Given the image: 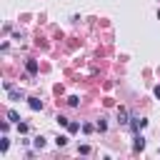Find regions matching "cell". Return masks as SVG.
<instances>
[{"label":"cell","instance_id":"5b68a950","mask_svg":"<svg viewBox=\"0 0 160 160\" xmlns=\"http://www.w3.org/2000/svg\"><path fill=\"white\" fill-rule=\"evenodd\" d=\"M28 105H30V110H42V100L40 98H28Z\"/></svg>","mask_w":160,"mask_h":160},{"label":"cell","instance_id":"6da1fadb","mask_svg":"<svg viewBox=\"0 0 160 160\" xmlns=\"http://www.w3.org/2000/svg\"><path fill=\"white\" fill-rule=\"evenodd\" d=\"M145 125H148L145 118H140V115H132V118H130V130H132V132H140Z\"/></svg>","mask_w":160,"mask_h":160},{"label":"cell","instance_id":"52a82bcc","mask_svg":"<svg viewBox=\"0 0 160 160\" xmlns=\"http://www.w3.org/2000/svg\"><path fill=\"white\" fill-rule=\"evenodd\" d=\"M55 145H58V148H65V145H68V135H58V138H55Z\"/></svg>","mask_w":160,"mask_h":160},{"label":"cell","instance_id":"8992f818","mask_svg":"<svg viewBox=\"0 0 160 160\" xmlns=\"http://www.w3.org/2000/svg\"><path fill=\"white\" fill-rule=\"evenodd\" d=\"M25 70H28V75H35L38 72V60H28L25 62Z\"/></svg>","mask_w":160,"mask_h":160},{"label":"cell","instance_id":"ac0fdd59","mask_svg":"<svg viewBox=\"0 0 160 160\" xmlns=\"http://www.w3.org/2000/svg\"><path fill=\"white\" fill-rule=\"evenodd\" d=\"M158 18H160V10H158Z\"/></svg>","mask_w":160,"mask_h":160},{"label":"cell","instance_id":"5bb4252c","mask_svg":"<svg viewBox=\"0 0 160 160\" xmlns=\"http://www.w3.org/2000/svg\"><path fill=\"white\" fill-rule=\"evenodd\" d=\"M18 130H20V135H25V132H28V125H25V122H18Z\"/></svg>","mask_w":160,"mask_h":160},{"label":"cell","instance_id":"7a4b0ae2","mask_svg":"<svg viewBox=\"0 0 160 160\" xmlns=\"http://www.w3.org/2000/svg\"><path fill=\"white\" fill-rule=\"evenodd\" d=\"M118 122H120V125H130V112H128V108H120V110H118Z\"/></svg>","mask_w":160,"mask_h":160},{"label":"cell","instance_id":"8fae6325","mask_svg":"<svg viewBox=\"0 0 160 160\" xmlns=\"http://www.w3.org/2000/svg\"><path fill=\"white\" fill-rule=\"evenodd\" d=\"M78 102H80L78 95H70V98H68V105H70V108H78Z\"/></svg>","mask_w":160,"mask_h":160},{"label":"cell","instance_id":"9c48e42d","mask_svg":"<svg viewBox=\"0 0 160 160\" xmlns=\"http://www.w3.org/2000/svg\"><path fill=\"white\" fill-rule=\"evenodd\" d=\"M95 128H98L100 132H105V130H108V122H105V118H100V120L95 122Z\"/></svg>","mask_w":160,"mask_h":160},{"label":"cell","instance_id":"4fadbf2b","mask_svg":"<svg viewBox=\"0 0 160 160\" xmlns=\"http://www.w3.org/2000/svg\"><path fill=\"white\" fill-rule=\"evenodd\" d=\"M35 148H38V150H40V148H45V138H42V135H38V138H35Z\"/></svg>","mask_w":160,"mask_h":160},{"label":"cell","instance_id":"277c9868","mask_svg":"<svg viewBox=\"0 0 160 160\" xmlns=\"http://www.w3.org/2000/svg\"><path fill=\"white\" fill-rule=\"evenodd\" d=\"M8 92H10V100H22V98H25V92H22V90H18L15 85H12Z\"/></svg>","mask_w":160,"mask_h":160},{"label":"cell","instance_id":"7c38bea8","mask_svg":"<svg viewBox=\"0 0 160 160\" xmlns=\"http://www.w3.org/2000/svg\"><path fill=\"white\" fill-rule=\"evenodd\" d=\"M58 125H62V128H68V125H70V120H68L65 115H58Z\"/></svg>","mask_w":160,"mask_h":160},{"label":"cell","instance_id":"2e32d148","mask_svg":"<svg viewBox=\"0 0 160 160\" xmlns=\"http://www.w3.org/2000/svg\"><path fill=\"white\" fill-rule=\"evenodd\" d=\"M78 152H80V155H88V152H90V145H80V150H78Z\"/></svg>","mask_w":160,"mask_h":160},{"label":"cell","instance_id":"3957f363","mask_svg":"<svg viewBox=\"0 0 160 160\" xmlns=\"http://www.w3.org/2000/svg\"><path fill=\"white\" fill-rule=\"evenodd\" d=\"M132 148L140 152V150H145V138L140 135V132H135V142H132Z\"/></svg>","mask_w":160,"mask_h":160},{"label":"cell","instance_id":"30bf717a","mask_svg":"<svg viewBox=\"0 0 160 160\" xmlns=\"http://www.w3.org/2000/svg\"><path fill=\"white\" fill-rule=\"evenodd\" d=\"M8 148H10V140H8V138H2V140H0V152L5 155V152H8Z\"/></svg>","mask_w":160,"mask_h":160},{"label":"cell","instance_id":"9a60e30c","mask_svg":"<svg viewBox=\"0 0 160 160\" xmlns=\"http://www.w3.org/2000/svg\"><path fill=\"white\" fill-rule=\"evenodd\" d=\"M68 130H70V132H78V130H80V125H78V122H70V125H68Z\"/></svg>","mask_w":160,"mask_h":160},{"label":"cell","instance_id":"e0dca14e","mask_svg":"<svg viewBox=\"0 0 160 160\" xmlns=\"http://www.w3.org/2000/svg\"><path fill=\"white\" fill-rule=\"evenodd\" d=\"M155 95H158V98H160V85H158V88H155Z\"/></svg>","mask_w":160,"mask_h":160},{"label":"cell","instance_id":"ba28073f","mask_svg":"<svg viewBox=\"0 0 160 160\" xmlns=\"http://www.w3.org/2000/svg\"><path fill=\"white\" fill-rule=\"evenodd\" d=\"M8 120H10V122H20V115H18L15 110H8Z\"/></svg>","mask_w":160,"mask_h":160}]
</instances>
